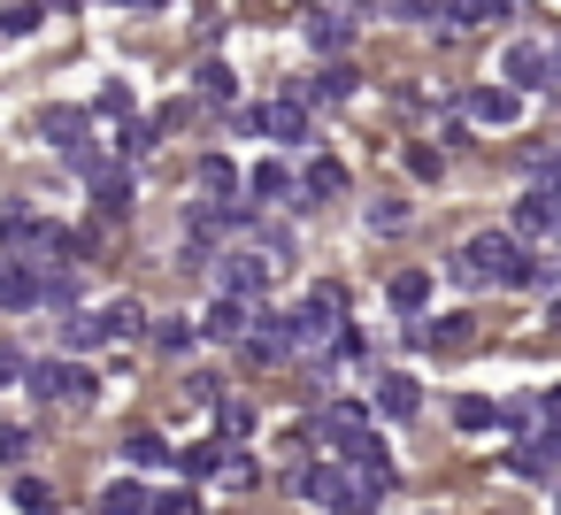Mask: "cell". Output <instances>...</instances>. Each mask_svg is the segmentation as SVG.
Returning a JSON list of instances; mask_svg holds the SVG:
<instances>
[{"label": "cell", "instance_id": "34", "mask_svg": "<svg viewBox=\"0 0 561 515\" xmlns=\"http://www.w3.org/2000/svg\"><path fill=\"white\" fill-rule=\"evenodd\" d=\"M154 515H201V492L178 484V492H154Z\"/></svg>", "mask_w": 561, "mask_h": 515}, {"label": "cell", "instance_id": "49", "mask_svg": "<svg viewBox=\"0 0 561 515\" xmlns=\"http://www.w3.org/2000/svg\"><path fill=\"white\" fill-rule=\"evenodd\" d=\"M308 9H316V0H308Z\"/></svg>", "mask_w": 561, "mask_h": 515}, {"label": "cell", "instance_id": "48", "mask_svg": "<svg viewBox=\"0 0 561 515\" xmlns=\"http://www.w3.org/2000/svg\"><path fill=\"white\" fill-rule=\"evenodd\" d=\"M124 9H162V0H124Z\"/></svg>", "mask_w": 561, "mask_h": 515}, {"label": "cell", "instance_id": "9", "mask_svg": "<svg viewBox=\"0 0 561 515\" xmlns=\"http://www.w3.org/2000/svg\"><path fill=\"white\" fill-rule=\"evenodd\" d=\"M293 500H323L331 515L346 507V469H331V461H293Z\"/></svg>", "mask_w": 561, "mask_h": 515}, {"label": "cell", "instance_id": "8", "mask_svg": "<svg viewBox=\"0 0 561 515\" xmlns=\"http://www.w3.org/2000/svg\"><path fill=\"white\" fill-rule=\"evenodd\" d=\"M254 323H262V300H254V293H216V308H208V323H201V331H208V339H231V346H239V339H247Z\"/></svg>", "mask_w": 561, "mask_h": 515}, {"label": "cell", "instance_id": "25", "mask_svg": "<svg viewBox=\"0 0 561 515\" xmlns=\"http://www.w3.org/2000/svg\"><path fill=\"white\" fill-rule=\"evenodd\" d=\"M124 454H131L139 469H162V461H170V438H162V431H131V438H124Z\"/></svg>", "mask_w": 561, "mask_h": 515}, {"label": "cell", "instance_id": "21", "mask_svg": "<svg viewBox=\"0 0 561 515\" xmlns=\"http://www.w3.org/2000/svg\"><path fill=\"white\" fill-rule=\"evenodd\" d=\"M423 346H438V354H461V346H477V316H446V323H423Z\"/></svg>", "mask_w": 561, "mask_h": 515}, {"label": "cell", "instance_id": "12", "mask_svg": "<svg viewBox=\"0 0 561 515\" xmlns=\"http://www.w3.org/2000/svg\"><path fill=\"white\" fill-rule=\"evenodd\" d=\"M239 354L254 362V369H270V362H285L293 354V331H285V316H262L247 339H239Z\"/></svg>", "mask_w": 561, "mask_h": 515}, {"label": "cell", "instance_id": "29", "mask_svg": "<svg viewBox=\"0 0 561 515\" xmlns=\"http://www.w3.org/2000/svg\"><path fill=\"white\" fill-rule=\"evenodd\" d=\"M201 185H208L216 201H239V193H231V185H239V170H231L224 154H208V162H201Z\"/></svg>", "mask_w": 561, "mask_h": 515}, {"label": "cell", "instance_id": "1", "mask_svg": "<svg viewBox=\"0 0 561 515\" xmlns=\"http://www.w3.org/2000/svg\"><path fill=\"white\" fill-rule=\"evenodd\" d=\"M530 270H538V254H523L507 231H477V239L461 247V277H484V285H530Z\"/></svg>", "mask_w": 561, "mask_h": 515}, {"label": "cell", "instance_id": "17", "mask_svg": "<svg viewBox=\"0 0 561 515\" xmlns=\"http://www.w3.org/2000/svg\"><path fill=\"white\" fill-rule=\"evenodd\" d=\"M39 131H47V147H62V154L93 147V139H85V108H47V116H39Z\"/></svg>", "mask_w": 561, "mask_h": 515}, {"label": "cell", "instance_id": "27", "mask_svg": "<svg viewBox=\"0 0 561 515\" xmlns=\"http://www.w3.org/2000/svg\"><path fill=\"white\" fill-rule=\"evenodd\" d=\"M16 507H24V515H55L62 500H55V484H39V477H16Z\"/></svg>", "mask_w": 561, "mask_h": 515}, {"label": "cell", "instance_id": "19", "mask_svg": "<svg viewBox=\"0 0 561 515\" xmlns=\"http://www.w3.org/2000/svg\"><path fill=\"white\" fill-rule=\"evenodd\" d=\"M93 515H154V492H147V484H131V477H116V484L93 500Z\"/></svg>", "mask_w": 561, "mask_h": 515}, {"label": "cell", "instance_id": "18", "mask_svg": "<svg viewBox=\"0 0 561 515\" xmlns=\"http://www.w3.org/2000/svg\"><path fill=\"white\" fill-rule=\"evenodd\" d=\"M62 339H70V346H108V339H116V308H78V316L62 323Z\"/></svg>", "mask_w": 561, "mask_h": 515}, {"label": "cell", "instance_id": "20", "mask_svg": "<svg viewBox=\"0 0 561 515\" xmlns=\"http://www.w3.org/2000/svg\"><path fill=\"white\" fill-rule=\"evenodd\" d=\"M93 201H101V216H124V208H131V170L101 162V170H93Z\"/></svg>", "mask_w": 561, "mask_h": 515}, {"label": "cell", "instance_id": "6", "mask_svg": "<svg viewBox=\"0 0 561 515\" xmlns=\"http://www.w3.org/2000/svg\"><path fill=\"white\" fill-rule=\"evenodd\" d=\"M0 308H47V270H32L16 247H0Z\"/></svg>", "mask_w": 561, "mask_h": 515}, {"label": "cell", "instance_id": "40", "mask_svg": "<svg viewBox=\"0 0 561 515\" xmlns=\"http://www.w3.org/2000/svg\"><path fill=\"white\" fill-rule=\"evenodd\" d=\"M500 423H507V431H530V423H538V400H507Z\"/></svg>", "mask_w": 561, "mask_h": 515}, {"label": "cell", "instance_id": "47", "mask_svg": "<svg viewBox=\"0 0 561 515\" xmlns=\"http://www.w3.org/2000/svg\"><path fill=\"white\" fill-rule=\"evenodd\" d=\"M546 323H553V331H561V300H553V308H546Z\"/></svg>", "mask_w": 561, "mask_h": 515}, {"label": "cell", "instance_id": "36", "mask_svg": "<svg viewBox=\"0 0 561 515\" xmlns=\"http://www.w3.org/2000/svg\"><path fill=\"white\" fill-rule=\"evenodd\" d=\"M224 461H231V454H224V446H193V454H185V477H216V469H224Z\"/></svg>", "mask_w": 561, "mask_h": 515}, {"label": "cell", "instance_id": "33", "mask_svg": "<svg viewBox=\"0 0 561 515\" xmlns=\"http://www.w3.org/2000/svg\"><path fill=\"white\" fill-rule=\"evenodd\" d=\"M193 339H201V331H193V323H178V316H170V323H154V346H162V354H185Z\"/></svg>", "mask_w": 561, "mask_h": 515}, {"label": "cell", "instance_id": "43", "mask_svg": "<svg viewBox=\"0 0 561 515\" xmlns=\"http://www.w3.org/2000/svg\"><path fill=\"white\" fill-rule=\"evenodd\" d=\"M392 16H408V24H431V16H438V0H392Z\"/></svg>", "mask_w": 561, "mask_h": 515}, {"label": "cell", "instance_id": "13", "mask_svg": "<svg viewBox=\"0 0 561 515\" xmlns=\"http://www.w3.org/2000/svg\"><path fill=\"white\" fill-rule=\"evenodd\" d=\"M530 239H553V224H561V178H546L538 193H523V216H515Z\"/></svg>", "mask_w": 561, "mask_h": 515}, {"label": "cell", "instance_id": "23", "mask_svg": "<svg viewBox=\"0 0 561 515\" xmlns=\"http://www.w3.org/2000/svg\"><path fill=\"white\" fill-rule=\"evenodd\" d=\"M385 293H392V308H400V316H415V308L431 300V277H423V270H400V277H392Z\"/></svg>", "mask_w": 561, "mask_h": 515}, {"label": "cell", "instance_id": "37", "mask_svg": "<svg viewBox=\"0 0 561 515\" xmlns=\"http://www.w3.org/2000/svg\"><path fill=\"white\" fill-rule=\"evenodd\" d=\"M308 93H316V101H346V93H354V78H346V70H323Z\"/></svg>", "mask_w": 561, "mask_h": 515}, {"label": "cell", "instance_id": "41", "mask_svg": "<svg viewBox=\"0 0 561 515\" xmlns=\"http://www.w3.org/2000/svg\"><path fill=\"white\" fill-rule=\"evenodd\" d=\"M369 224H377V231H392V224H408V201H377V208H369Z\"/></svg>", "mask_w": 561, "mask_h": 515}, {"label": "cell", "instance_id": "46", "mask_svg": "<svg viewBox=\"0 0 561 515\" xmlns=\"http://www.w3.org/2000/svg\"><path fill=\"white\" fill-rule=\"evenodd\" d=\"M538 438H546V454H553V461H561V423H546V431H538Z\"/></svg>", "mask_w": 561, "mask_h": 515}, {"label": "cell", "instance_id": "45", "mask_svg": "<svg viewBox=\"0 0 561 515\" xmlns=\"http://www.w3.org/2000/svg\"><path fill=\"white\" fill-rule=\"evenodd\" d=\"M16 369H24V362H16L9 346H0V385H16Z\"/></svg>", "mask_w": 561, "mask_h": 515}, {"label": "cell", "instance_id": "28", "mask_svg": "<svg viewBox=\"0 0 561 515\" xmlns=\"http://www.w3.org/2000/svg\"><path fill=\"white\" fill-rule=\"evenodd\" d=\"M515 0H454V24H500Z\"/></svg>", "mask_w": 561, "mask_h": 515}, {"label": "cell", "instance_id": "26", "mask_svg": "<svg viewBox=\"0 0 561 515\" xmlns=\"http://www.w3.org/2000/svg\"><path fill=\"white\" fill-rule=\"evenodd\" d=\"M24 32H39V0H9L0 9V39H24Z\"/></svg>", "mask_w": 561, "mask_h": 515}, {"label": "cell", "instance_id": "2", "mask_svg": "<svg viewBox=\"0 0 561 515\" xmlns=\"http://www.w3.org/2000/svg\"><path fill=\"white\" fill-rule=\"evenodd\" d=\"M285 331H293V354H300V346H308V354L331 346V339L346 331V293H339V285H316V293L285 316Z\"/></svg>", "mask_w": 561, "mask_h": 515}, {"label": "cell", "instance_id": "30", "mask_svg": "<svg viewBox=\"0 0 561 515\" xmlns=\"http://www.w3.org/2000/svg\"><path fill=\"white\" fill-rule=\"evenodd\" d=\"M454 423H461V431H492V423H500V408L469 392V400H454Z\"/></svg>", "mask_w": 561, "mask_h": 515}, {"label": "cell", "instance_id": "35", "mask_svg": "<svg viewBox=\"0 0 561 515\" xmlns=\"http://www.w3.org/2000/svg\"><path fill=\"white\" fill-rule=\"evenodd\" d=\"M216 415H224V431H231V438H247V431H254V408H247V400H216Z\"/></svg>", "mask_w": 561, "mask_h": 515}, {"label": "cell", "instance_id": "5", "mask_svg": "<svg viewBox=\"0 0 561 515\" xmlns=\"http://www.w3.org/2000/svg\"><path fill=\"white\" fill-rule=\"evenodd\" d=\"M247 131H262V139H277V147H300V139H308V101H300V85L277 93V101H262V108H247Z\"/></svg>", "mask_w": 561, "mask_h": 515}, {"label": "cell", "instance_id": "15", "mask_svg": "<svg viewBox=\"0 0 561 515\" xmlns=\"http://www.w3.org/2000/svg\"><path fill=\"white\" fill-rule=\"evenodd\" d=\"M377 408H385L392 423H415V415H423V385L392 369V377H377Z\"/></svg>", "mask_w": 561, "mask_h": 515}, {"label": "cell", "instance_id": "3", "mask_svg": "<svg viewBox=\"0 0 561 515\" xmlns=\"http://www.w3.org/2000/svg\"><path fill=\"white\" fill-rule=\"evenodd\" d=\"M32 392H39L47 408H93V400H101V377L62 354V362H32Z\"/></svg>", "mask_w": 561, "mask_h": 515}, {"label": "cell", "instance_id": "14", "mask_svg": "<svg viewBox=\"0 0 561 515\" xmlns=\"http://www.w3.org/2000/svg\"><path fill=\"white\" fill-rule=\"evenodd\" d=\"M339 193H346V170H339L331 154H308V170H300V201L323 208V201H339Z\"/></svg>", "mask_w": 561, "mask_h": 515}, {"label": "cell", "instance_id": "24", "mask_svg": "<svg viewBox=\"0 0 561 515\" xmlns=\"http://www.w3.org/2000/svg\"><path fill=\"white\" fill-rule=\"evenodd\" d=\"M201 101H216V108H231V101H239V78H231L224 62H201Z\"/></svg>", "mask_w": 561, "mask_h": 515}, {"label": "cell", "instance_id": "31", "mask_svg": "<svg viewBox=\"0 0 561 515\" xmlns=\"http://www.w3.org/2000/svg\"><path fill=\"white\" fill-rule=\"evenodd\" d=\"M0 461H9V469L32 461V431H24V423H0Z\"/></svg>", "mask_w": 561, "mask_h": 515}, {"label": "cell", "instance_id": "22", "mask_svg": "<svg viewBox=\"0 0 561 515\" xmlns=\"http://www.w3.org/2000/svg\"><path fill=\"white\" fill-rule=\"evenodd\" d=\"M254 193H262V201H300V178H293L285 162H262V170H254Z\"/></svg>", "mask_w": 561, "mask_h": 515}, {"label": "cell", "instance_id": "44", "mask_svg": "<svg viewBox=\"0 0 561 515\" xmlns=\"http://www.w3.org/2000/svg\"><path fill=\"white\" fill-rule=\"evenodd\" d=\"M408 170H415V178H438V170H446V162H438V154H431V147H408Z\"/></svg>", "mask_w": 561, "mask_h": 515}, {"label": "cell", "instance_id": "42", "mask_svg": "<svg viewBox=\"0 0 561 515\" xmlns=\"http://www.w3.org/2000/svg\"><path fill=\"white\" fill-rule=\"evenodd\" d=\"M224 484H231V492H247V484H254V461H247V454H231V461H224Z\"/></svg>", "mask_w": 561, "mask_h": 515}, {"label": "cell", "instance_id": "10", "mask_svg": "<svg viewBox=\"0 0 561 515\" xmlns=\"http://www.w3.org/2000/svg\"><path fill=\"white\" fill-rule=\"evenodd\" d=\"M270 270H277L270 254H247V247H231V254L216 262V285H224V293H254V300H262V285H270Z\"/></svg>", "mask_w": 561, "mask_h": 515}, {"label": "cell", "instance_id": "7", "mask_svg": "<svg viewBox=\"0 0 561 515\" xmlns=\"http://www.w3.org/2000/svg\"><path fill=\"white\" fill-rule=\"evenodd\" d=\"M354 32H362V9H346V0H316L308 9V47L339 55V47H354Z\"/></svg>", "mask_w": 561, "mask_h": 515}, {"label": "cell", "instance_id": "32", "mask_svg": "<svg viewBox=\"0 0 561 515\" xmlns=\"http://www.w3.org/2000/svg\"><path fill=\"white\" fill-rule=\"evenodd\" d=\"M47 308H78V277L47 262Z\"/></svg>", "mask_w": 561, "mask_h": 515}, {"label": "cell", "instance_id": "4", "mask_svg": "<svg viewBox=\"0 0 561 515\" xmlns=\"http://www.w3.org/2000/svg\"><path fill=\"white\" fill-rule=\"evenodd\" d=\"M500 70L515 93H561V47H546V39H515Z\"/></svg>", "mask_w": 561, "mask_h": 515}, {"label": "cell", "instance_id": "11", "mask_svg": "<svg viewBox=\"0 0 561 515\" xmlns=\"http://www.w3.org/2000/svg\"><path fill=\"white\" fill-rule=\"evenodd\" d=\"M461 108H469V124H500V131H507V124L523 116V93H515V85H477Z\"/></svg>", "mask_w": 561, "mask_h": 515}, {"label": "cell", "instance_id": "39", "mask_svg": "<svg viewBox=\"0 0 561 515\" xmlns=\"http://www.w3.org/2000/svg\"><path fill=\"white\" fill-rule=\"evenodd\" d=\"M101 116L124 124V116H131V85H101Z\"/></svg>", "mask_w": 561, "mask_h": 515}, {"label": "cell", "instance_id": "16", "mask_svg": "<svg viewBox=\"0 0 561 515\" xmlns=\"http://www.w3.org/2000/svg\"><path fill=\"white\" fill-rule=\"evenodd\" d=\"M39 231H47V216H32L24 201H9V208H0V247L32 254V247H39Z\"/></svg>", "mask_w": 561, "mask_h": 515}, {"label": "cell", "instance_id": "38", "mask_svg": "<svg viewBox=\"0 0 561 515\" xmlns=\"http://www.w3.org/2000/svg\"><path fill=\"white\" fill-rule=\"evenodd\" d=\"M116 308V339H139V323H147V308L139 300H108Z\"/></svg>", "mask_w": 561, "mask_h": 515}]
</instances>
